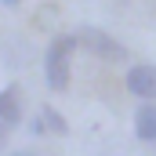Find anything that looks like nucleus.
Wrapping results in <instances>:
<instances>
[{
  "instance_id": "obj_7",
  "label": "nucleus",
  "mask_w": 156,
  "mask_h": 156,
  "mask_svg": "<svg viewBox=\"0 0 156 156\" xmlns=\"http://www.w3.org/2000/svg\"><path fill=\"white\" fill-rule=\"evenodd\" d=\"M4 142H7V123L0 120V145H4Z\"/></svg>"
},
{
  "instance_id": "obj_4",
  "label": "nucleus",
  "mask_w": 156,
  "mask_h": 156,
  "mask_svg": "<svg viewBox=\"0 0 156 156\" xmlns=\"http://www.w3.org/2000/svg\"><path fill=\"white\" fill-rule=\"evenodd\" d=\"M0 120L7 127L22 123V94H18V87H4L0 91Z\"/></svg>"
},
{
  "instance_id": "obj_5",
  "label": "nucleus",
  "mask_w": 156,
  "mask_h": 156,
  "mask_svg": "<svg viewBox=\"0 0 156 156\" xmlns=\"http://www.w3.org/2000/svg\"><path fill=\"white\" fill-rule=\"evenodd\" d=\"M134 134L142 142H156V102H142L134 113Z\"/></svg>"
},
{
  "instance_id": "obj_6",
  "label": "nucleus",
  "mask_w": 156,
  "mask_h": 156,
  "mask_svg": "<svg viewBox=\"0 0 156 156\" xmlns=\"http://www.w3.org/2000/svg\"><path fill=\"white\" fill-rule=\"evenodd\" d=\"M40 120H44V127H47V131H55V134H66V131H69L66 116H62L55 105H44V109H40Z\"/></svg>"
},
{
  "instance_id": "obj_3",
  "label": "nucleus",
  "mask_w": 156,
  "mask_h": 156,
  "mask_svg": "<svg viewBox=\"0 0 156 156\" xmlns=\"http://www.w3.org/2000/svg\"><path fill=\"white\" fill-rule=\"evenodd\" d=\"M127 91L142 102H156V66H149V62L131 66L127 69Z\"/></svg>"
},
{
  "instance_id": "obj_1",
  "label": "nucleus",
  "mask_w": 156,
  "mask_h": 156,
  "mask_svg": "<svg viewBox=\"0 0 156 156\" xmlns=\"http://www.w3.org/2000/svg\"><path fill=\"white\" fill-rule=\"evenodd\" d=\"M73 51H76V37H69V33H58L47 44V51H44V80H47L51 91H69Z\"/></svg>"
},
{
  "instance_id": "obj_8",
  "label": "nucleus",
  "mask_w": 156,
  "mask_h": 156,
  "mask_svg": "<svg viewBox=\"0 0 156 156\" xmlns=\"http://www.w3.org/2000/svg\"><path fill=\"white\" fill-rule=\"evenodd\" d=\"M0 4H7V7H18V4H22V0H0Z\"/></svg>"
},
{
  "instance_id": "obj_9",
  "label": "nucleus",
  "mask_w": 156,
  "mask_h": 156,
  "mask_svg": "<svg viewBox=\"0 0 156 156\" xmlns=\"http://www.w3.org/2000/svg\"><path fill=\"white\" fill-rule=\"evenodd\" d=\"M11 156H33V153H11Z\"/></svg>"
},
{
  "instance_id": "obj_2",
  "label": "nucleus",
  "mask_w": 156,
  "mask_h": 156,
  "mask_svg": "<svg viewBox=\"0 0 156 156\" xmlns=\"http://www.w3.org/2000/svg\"><path fill=\"white\" fill-rule=\"evenodd\" d=\"M76 44L83 51H91L94 58H102V62H127V58H131L127 47H123L116 37H109L105 29H98V26H80Z\"/></svg>"
}]
</instances>
